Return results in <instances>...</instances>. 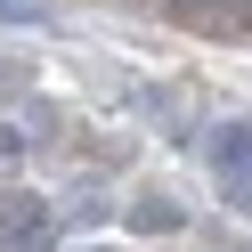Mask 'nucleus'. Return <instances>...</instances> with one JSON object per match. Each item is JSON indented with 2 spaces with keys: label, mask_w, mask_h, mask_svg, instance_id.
Returning a JSON list of instances; mask_svg holds the SVG:
<instances>
[{
  "label": "nucleus",
  "mask_w": 252,
  "mask_h": 252,
  "mask_svg": "<svg viewBox=\"0 0 252 252\" xmlns=\"http://www.w3.org/2000/svg\"><path fill=\"white\" fill-rule=\"evenodd\" d=\"M57 220L33 187H0V252H49Z\"/></svg>",
  "instance_id": "obj_1"
},
{
  "label": "nucleus",
  "mask_w": 252,
  "mask_h": 252,
  "mask_svg": "<svg viewBox=\"0 0 252 252\" xmlns=\"http://www.w3.org/2000/svg\"><path fill=\"white\" fill-rule=\"evenodd\" d=\"M212 163L220 171H252V122H212Z\"/></svg>",
  "instance_id": "obj_2"
},
{
  "label": "nucleus",
  "mask_w": 252,
  "mask_h": 252,
  "mask_svg": "<svg viewBox=\"0 0 252 252\" xmlns=\"http://www.w3.org/2000/svg\"><path fill=\"white\" fill-rule=\"evenodd\" d=\"M130 228H138V236H147V228L171 236V228H179V203H171V195H138V203H130Z\"/></svg>",
  "instance_id": "obj_3"
},
{
  "label": "nucleus",
  "mask_w": 252,
  "mask_h": 252,
  "mask_svg": "<svg viewBox=\"0 0 252 252\" xmlns=\"http://www.w3.org/2000/svg\"><path fill=\"white\" fill-rule=\"evenodd\" d=\"M57 8L49 0H0V25H49Z\"/></svg>",
  "instance_id": "obj_4"
},
{
  "label": "nucleus",
  "mask_w": 252,
  "mask_h": 252,
  "mask_svg": "<svg viewBox=\"0 0 252 252\" xmlns=\"http://www.w3.org/2000/svg\"><path fill=\"white\" fill-rule=\"evenodd\" d=\"M25 147H33V130H0V163H17Z\"/></svg>",
  "instance_id": "obj_5"
},
{
  "label": "nucleus",
  "mask_w": 252,
  "mask_h": 252,
  "mask_svg": "<svg viewBox=\"0 0 252 252\" xmlns=\"http://www.w3.org/2000/svg\"><path fill=\"white\" fill-rule=\"evenodd\" d=\"M228 195H236V212H252V171H236V187H228Z\"/></svg>",
  "instance_id": "obj_6"
},
{
  "label": "nucleus",
  "mask_w": 252,
  "mask_h": 252,
  "mask_svg": "<svg viewBox=\"0 0 252 252\" xmlns=\"http://www.w3.org/2000/svg\"><path fill=\"white\" fill-rule=\"evenodd\" d=\"M82 252H98V244H82Z\"/></svg>",
  "instance_id": "obj_7"
}]
</instances>
